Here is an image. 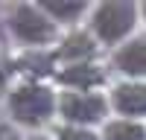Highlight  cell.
<instances>
[{"label":"cell","mask_w":146,"mask_h":140,"mask_svg":"<svg viewBox=\"0 0 146 140\" xmlns=\"http://www.w3.org/2000/svg\"><path fill=\"white\" fill-rule=\"evenodd\" d=\"M100 140H146V128L137 120H108Z\"/></svg>","instance_id":"30bf717a"},{"label":"cell","mask_w":146,"mask_h":140,"mask_svg":"<svg viewBox=\"0 0 146 140\" xmlns=\"http://www.w3.org/2000/svg\"><path fill=\"white\" fill-rule=\"evenodd\" d=\"M108 111H111V102L100 90H64L58 96V117L64 120V125L91 128L102 123Z\"/></svg>","instance_id":"277c9868"},{"label":"cell","mask_w":146,"mask_h":140,"mask_svg":"<svg viewBox=\"0 0 146 140\" xmlns=\"http://www.w3.org/2000/svg\"><path fill=\"white\" fill-rule=\"evenodd\" d=\"M6 23H9L12 38L23 47H32V50H41V47L53 44L58 38V26L50 20V15L41 6H32V3L12 6Z\"/></svg>","instance_id":"3957f363"},{"label":"cell","mask_w":146,"mask_h":140,"mask_svg":"<svg viewBox=\"0 0 146 140\" xmlns=\"http://www.w3.org/2000/svg\"><path fill=\"white\" fill-rule=\"evenodd\" d=\"M140 20V6L135 3H100L91 9V35L100 44L120 47L131 38Z\"/></svg>","instance_id":"7a4b0ae2"},{"label":"cell","mask_w":146,"mask_h":140,"mask_svg":"<svg viewBox=\"0 0 146 140\" xmlns=\"http://www.w3.org/2000/svg\"><path fill=\"white\" fill-rule=\"evenodd\" d=\"M108 102H111V108L123 120H137L140 123L146 117V82H131V79L117 82Z\"/></svg>","instance_id":"5b68a950"},{"label":"cell","mask_w":146,"mask_h":140,"mask_svg":"<svg viewBox=\"0 0 146 140\" xmlns=\"http://www.w3.org/2000/svg\"><path fill=\"white\" fill-rule=\"evenodd\" d=\"M41 9L50 15V20L56 26H73V23H79L85 15H91L88 3H41Z\"/></svg>","instance_id":"9c48e42d"},{"label":"cell","mask_w":146,"mask_h":140,"mask_svg":"<svg viewBox=\"0 0 146 140\" xmlns=\"http://www.w3.org/2000/svg\"><path fill=\"white\" fill-rule=\"evenodd\" d=\"M140 15H143V18H146V6H140Z\"/></svg>","instance_id":"5bb4252c"},{"label":"cell","mask_w":146,"mask_h":140,"mask_svg":"<svg viewBox=\"0 0 146 140\" xmlns=\"http://www.w3.org/2000/svg\"><path fill=\"white\" fill-rule=\"evenodd\" d=\"M58 82L67 90H96L105 85V70L96 61H82V64H64L58 70Z\"/></svg>","instance_id":"52a82bcc"},{"label":"cell","mask_w":146,"mask_h":140,"mask_svg":"<svg viewBox=\"0 0 146 140\" xmlns=\"http://www.w3.org/2000/svg\"><path fill=\"white\" fill-rule=\"evenodd\" d=\"M23 140H53V137H47V134H29V137H23Z\"/></svg>","instance_id":"4fadbf2b"},{"label":"cell","mask_w":146,"mask_h":140,"mask_svg":"<svg viewBox=\"0 0 146 140\" xmlns=\"http://www.w3.org/2000/svg\"><path fill=\"white\" fill-rule=\"evenodd\" d=\"M0 140H23L12 123H0Z\"/></svg>","instance_id":"7c38bea8"},{"label":"cell","mask_w":146,"mask_h":140,"mask_svg":"<svg viewBox=\"0 0 146 140\" xmlns=\"http://www.w3.org/2000/svg\"><path fill=\"white\" fill-rule=\"evenodd\" d=\"M53 140H100V134L94 128H82V125H62Z\"/></svg>","instance_id":"8fae6325"},{"label":"cell","mask_w":146,"mask_h":140,"mask_svg":"<svg viewBox=\"0 0 146 140\" xmlns=\"http://www.w3.org/2000/svg\"><path fill=\"white\" fill-rule=\"evenodd\" d=\"M114 67L131 82L146 79V35H131L114 50Z\"/></svg>","instance_id":"8992f818"},{"label":"cell","mask_w":146,"mask_h":140,"mask_svg":"<svg viewBox=\"0 0 146 140\" xmlns=\"http://www.w3.org/2000/svg\"><path fill=\"white\" fill-rule=\"evenodd\" d=\"M6 108H9L12 123L27 125V128H38V125H47L58 114V96L41 79H29V82L9 90Z\"/></svg>","instance_id":"6da1fadb"},{"label":"cell","mask_w":146,"mask_h":140,"mask_svg":"<svg viewBox=\"0 0 146 140\" xmlns=\"http://www.w3.org/2000/svg\"><path fill=\"white\" fill-rule=\"evenodd\" d=\"M100 53V41L91 32H70L64 35L56 47V58H62L64 64H82V61H94Z\"/></svg>","instance_id":"ba28073f"}]
</instances>
